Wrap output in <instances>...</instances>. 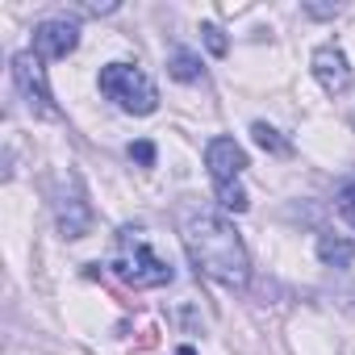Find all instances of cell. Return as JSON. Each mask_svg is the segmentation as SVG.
I'll return each instance as SVG.
<instances>
[{"mask_svg": "<svg viewBox=\"0 0 355 355\" xmlns=\"http://www.w3.org/2000/svg\"><path fill=\"white\" fill-rule=\"evenodd\" d=\"M180 234H184V247H189L197 272L214 276L226 288H247L251 259H247V247H243L239 230L226 218H218L209 209H184L180 214Z\"/></svg>", "mask_w": 355, "mask_h": 355, "instance_id": "1", "label": "cell"}, {"mask_svg": "<svg viewBox=\"0 0 355 355\" xmlns=\"http://www.w3.org/2000/svg\"><path fill=\"white\" fill-rule=\"evenodd\" d=\"M109 268L117 280H125L130 288H163L175 280V268L167 259H159L150 247H146V234L138 226H121L117 239H113V255H109Z\"/></svg>", "mask_w": 355, "mask_h": 355, "instance_id": "2", "label": "cell"}, {"mask_svg": "<svg viewBox=\"0 0 355 355\" xmlns=\"http://www.w3.org/2000/svg\"><path fill=\"white\" fill-rule=\"evenodd\" d=\"M101 92H105L109 101H117L125 113H138V117L155 113V105H159V92H155L150 76H142V71L130 67V63H109V67H101Z\"/></svg>", "mask_w": 355, "mask_h": 355, "instance_id": "3", "label": "cell"}, {"mask_svg": "<svg viewBox=\"0 0 355 355\" xmlns=\"http://www.w3.org/2000/svg\"><path fill=\"white\" fill-rule=\"evenodd\" d=\"M13 80H17L26 105L34 109V117H59V109L51 105V88H46V76H42V59L34 51L13 55Z\"/></svg>", "mask_w": 355, "mask_h": 355, "instance_id": "4", "label": "cell"}, {"mask_svg": "<svg viewBox=\"0 0 355 355\" xmlns=\"http://www.w3.org/2000/svg\"><path fill=\"white\" fill-rule=\"evenodd\" d=\"M80 42V26L67 21V17H55V21H42L34 30V55L38 59H67Z\"/></svg>", "mask_w": 355, "mask_h": 355, "instance_id": "5", "label": "cell"}, {"mask_svg": "<svg viewBox=\"0 0 355 355\" xmlns=\"http://www.w3.org/2000/svg\"><path fill=\"white\" fill-rule=\"evenodd\" d=\"M205 163H209V175L218 184H239V175L247 167V155H243V146L234 138H214L205 146Z\"/></svg>", "mask_w": 355, "mask_h": 355, "instance_id": "6", "label": "cell"}, {"mask_svg": "<svg viewBox=\"0 0 355 355\" xmlns=\"http://www.w3.org/2000/svg\"><path fill=\"white\" fill-rule=\"evenodd\" d=\"M313 76L330 96H343L351 88V67H347V55L338 46H318L313 51Z\"/></svg>", "mask_w": 355, "mask_h": 355, "instance_id": "7", "label": "cell"}, {"mask_svg": "<svg viewBox=\"0 0 355 355\" xmlns=\"http://www.w3.org/2000/svg\"><path fill=\"white\" fill-rule=\"evenodd\" d=\"M88 222H92V214H88V205L80 197H63L59 201V226H63L67 239H80L88 230Z\"/></svg>", "mask_w": 355, "mask_h": 355, "instance_id": "8", "label": "cell"}, {"mask_svg": "<svg viewBox=\"0 0 355 355\" xmlns=\"http://www.w3.org/2000/svg\"><path fill=\"white\" fill-rule=\"evenodd\" d=\"M318 255H322V263H330V268H347V263L355 259V243H347V239H338V234H318Z\"/></svg>", "mask_w": 355, "mask_h": 355, "instance_id": "9", "label": "cell"}, {"mask_svg": "<svg viewBox=\"0 0 355 355\" xmlns=\"http://www.w3.org/2000/svg\"><path fill=\"white\" fill-rule=\"evenodd\" d=\"M167 71H171L175 80H184V84H189V80H201V59H197L193 51H175V55L167 59Z\"/></svg>", "mask_w": 355, "mask_h": 355, "instance_id": "10", "label": "cell"}, {"mask_svg": "<svg viewBox=\"0 0 355 355\" xmlns=\"http://www.w3.org/2000/svg\"><path fill=\"white\" fill-rule=\"evenodd\" d=\"M251 134H255V142H259L263 150H272V155H288V150H293V146H288L272 125H268V121H255V125H251Z\"/></svg>", "mask_w": 355, "mask_h": 355, "instance_id": "11", "label": "cell"}, {"mask_svg": "<svg viewBox=\"0 0 355 355\" xmlns=\"http://www.w3.org/2000/svg\"><path fill=\"white\" fill-rule=\"evenodd\" d=\"M334 197H338V214L355 226V171L347 175V180H343L338 189H334Z\"/></svg>", "mask_w": 355, "mask_h": 355, "instance_id": "12", "label": "cell"}, {"mask_svg": "<svg viewBox=\"0 0 355 355\" xmlns=\"http://www.w3.org/2000/svg\"><path fill=\"white\" fill-rule=\"evenodd\" d=\"M218 197H222V205H226V209H234V214H243V209H247V193H243L239 184H218Z\"/></svg>", "mask_w": 355, "mask_h": 355, "instance_id": "13", "label": "cell"}, {"mask_svg": "<svg viewBox=\"0 0 355 355\" xmlns=\"http://www.w3.org/2000/svg\"><path fill=\"white\" fill-rule=\"evenodd\" d=\"M130 159H138L142 167L155 163V142H130Z\"/></svg>", "mask_w": 355, "mask_h": 355, "instance_id": "14", "label": "cell"}, {"mask_svg": "<svg viewBox=\"0 0 355 355\" xmlns=\"http://www.w3.org/2000/svg\"><path fill=\"white\" fill-rule=\"evenodd\" d=\"M201 34H205V46H209L214 55H226V38H222V30H218V26H205Z\"/></svg>", "mask_w": 355, "mask_h": 355, "instance_id": "15", "label": "cell"}, {"mask_svg": "<svg viewBox=\"0 0 355 355\" xmlns=\"http://www.w3.org/2000/svg\"><path fill=\"white\" fill-rule=\"evenodd\" d=\"M150 347H159V330H155V326H146V330L138 334V343H134V351H150Z\"/></svg>", "mask_w": 355, "mask_h": 355, "instance_id": "16", "label": "cell"}, {"mask_svg": "<svg viewBox=\"0 0 355 355\" xmlns=\"http://www.w3.org/2000/svg\"><path fill=\"white\" fill-rule=\"evenodd\" d=\"M175 355H197V351H193V347H180V351H175Z\"/></svg>", "mask_w": 355, "mask_h": 355, "instance_id": "17", "label": "cell"}]
</instances>
